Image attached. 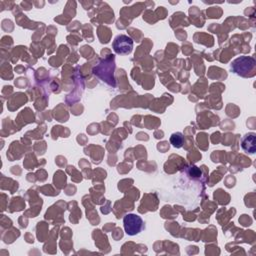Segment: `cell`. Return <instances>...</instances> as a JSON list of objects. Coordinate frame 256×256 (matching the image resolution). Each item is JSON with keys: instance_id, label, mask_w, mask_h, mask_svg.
<instances>
[{"instance_id": "5", "label": "cell", "mask_w": 256, "mask_h": 256, "mask_svg": "<svg viewBox=\"0 0 256 256\" xmlns=\"http://www.w3.org/2000/svg\"><path fill=\"white\" fill-rule=\"evenodd\" d=\"M171 143L173 144L174 147H181L182 146V142H183V137L181 133H174L171 135L170 138Z\"/></svg>"}, {"instance_id": "2", "label": "cell", "mask_w": 256, "mask_h": 256, "mask_svg": "<svg viewBox=\"0 0 256 256\" xmlns=\"http://www.w3.org/2000/svg\"><path fill=\"white\" fill-rule=\"evenodd\" d=\"M255 59L249 56H242L233 61L231 64V70L239 75H245L247 72L252 71L255 68Z\"/></svg>"}, {"instance_id": "4", "label": "cell", "mask_w": 256, "mask_h": 256, "mask_svg": "<svg viewBox=\"0 0 256 256\" xmlns=\"http://www.w3.org/2000/svg\"><path fill=\"white\" fill-rule=\"evenodd\" d=\"M241 146L245 152L248 153H255L256 151V135L253 132H250L246 135L241 140Z\"/></svg>"}, {"instance_id": "1", "label": "cell", "mask_w": 256, "mask_h": 256, "mask_svg": "<svg viewBox=\"0 0 256 256\" xmlns=\"http://www.w3.org/2000/svg\"><path fill=\"white\" fill-rule=\"evenodd\" d=\"M123 226L127 235L134 236L142 231L144 228V222L139 215L129 213L123 218Z\"/></svg>"}, {"instance_id": "3", "label": "cell", "mask_w": 256, "mask_h": 256, "mask_svg": "<svg viewBox=\"0 0 256 256\" xmlns=\"http://www.w3.org/2000/svg\"><path fill=\"white\" fill-rule=\"evenodd\" d=\"M112 47L116 54L126 55V54L131 53V51L133 49V41L127 35L120 34L114 38Z\"/></svg>"}]
</instances>
